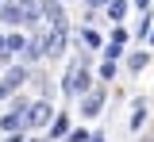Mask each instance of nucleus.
Returning a JSON list of instances; mask_svg holds the SVG:
<instances>
[{
    "label": "nucleus",
    "instance_id": "f257e3e1",
    "mask_svg": "<svg viewBox=\"0 0 154 142\" xmlns=\"http://www.w3.org/2000/svg\"><path fill=\"white\" fill-rule=\"evenodd\" d=\"M46 123H54V111H50V104H46V100H35V104H31V111H27V127H31V131H42Z\"/></svg>",
    "mask_w": 154,
    "mask_h": 142
},
{
    "label": "nucleus",
    "instance_id": "f03ea898",
    "mask_svg": "<svg viewBox=\"0 0 154 142\" xmlns=\"http://www.w3.org/2000/svg\"><path fill=\"white\" fill-rule=\"evenodd\" d=\"M46 58H58L66 50V23H50V35H46Z\"/></svg>",
    "mask_w": 154,
    "mask_h": 142
},
{
    "label": "nucleus",
    "instance_id": "7ed1b4c3",
    "mask_svg": "<svg viewBox=\"0 0 154 142\" xmlns=\"http://www.w3.org/2000/svg\"><path fill=\"white\" fill-rule=\"evenodd\" d=\"M62 88H66V96H73V92H85V88H89V73H85V69H73V73H66Z\"/></svg>",
    "mask_w": 154,
    "mask_h": 142
},
{
    "label": "nucleus",
    "instance_id": "20e7f679",
    "mask_svg": "<svg viewBox=\"0 0 154 142\" xmlns=\"http://www.w3.org/2000/svg\"><path fill=\"white\" fill-rule=\"evenodd\" d=\"M0 19H4V23H23V19H27V8L16 4V0H8V4L0 8Z\"/></svg>",
    "mask_w": 154,
    "mask_h": 142
},
{
    "label": "nucleus",
    "instance_id": "39448f33",
    "mask_svg": "<svg viewBox=\"0 0 154 142\" xmlns=\"http://www.w3.org/2000/svg\"><path fill=\"white\" fill-rule=\"evenodd\" d=\"M69 135V119L66 115H54V123H50V138H66Z\"/></svg>",
    "mask_w": 154,
    "mask_h": 142
},
{
    "label": "nucleus",
    "instance_id": "423d86ee",
    "mask_svg": "<svg viewBox=\"0 0 154 142\" xmlns=\"http://www.w3.org/2000/svg\"><path fill=\"white\" fill-rule=\"evenodd\" d=\"M100 108H104V96H100V92H89V96H85V115H96Z\"/></svg>",
    "mask_w": 154,
    "mask_h": 142
},
{
    "label": "nucleus",
    "instance_id": "0eeeda50",
    "mask_svg": "<svg viewBox=\"0 0 154 142\" xmlns=\"http://www.w3.org/2000/svg\"><path fill=\"white\" fill-rule=\"evenodd\" d=\"M143 123H146V104H135V111H131V131H143Z\"/></svg>",
    "mask_w": 154,
    "mask_h": 142
},
{
    "label": "nucleus",
    "instance_id": "6e6552de",
    "mask_svg": "<svg viewBox=\"0 0 154 142\" xmlns=\"http://www.w3.org/2000/svg\"><path fill=\"white\" fill-rule=\"evenodd\" d=\"M108 16H112L116 23H119L123 16H127V4H123V0H108Z\"/></svg>",
    "mask_w": 154,
    "mask_h": 142
},
{
    "label": "nucleus",
    "instance_id": "1a4fd4ad",
    "mask_svg": "<svg viewBox=\"0 0 154 142\" xmlns=\"http://www.w3.org/2000/svg\"><path fill=\"white\" fill-rule=\"evenodd\" d=\"M23 81H27V69H23V65H16V69L8 73V88H16V84H23Z\"/></svg>",
    "mask_w": 154,
    "mask_h": 142
},
{
    "label": "nucleus",
    "instance_id": "9d476101",
    "mask_svg": "<svg viewBox=\"0 0 154 142\" xmlns=\"http://www.w3.org/2000/svg\"><path fill=\"white\" fill-rule=\"evenodd\" d=\"M81 39H85V46H89V50H96V46H100V35H96V31H89V27H85V31H81Z\"/></svg>",
    "mask_w": 154,
    "mask_h": 142
},
{
    "label": "nucleus",
    "instance_id": "9b49d317",
    "mask_svg": "<svg viewBox=\"0 0 154 142\" xmlns=\"http://www.w3.org/2000/svg\"><path fill=\"white\" fill-rule=\"evenodd\" d=\"M100 77H104V81H112V77H116V58H104V65H100Z\"/></svg>",
    "mask_w": 154,
    "mask_h": 142
},
{
    "label": "nucleus",
    "instance_id": "f8f14e48",
    "mask_svg": "<svg viewBox=\"0 0 154 142\" xmlns=\"http://www.w3.org/2000/svg\"><path fill=\"white\" fill-rule=\"evenodd\" d=\"M146 54H131V58H127V65H131V73H139V69H143V65H146Z\"/></svg>",
    "mask_w": 154,
    "mask_h": 142
},
{
    "label": "nucleus",
    "instance_id": "ddd939ff",
    "mask_svg": "<svg viewBox=\"0 0 154 142\" xmlns=\"http://www.w3.org/2000/svg\"><path fill=\"white\" fill-rule=\"evenodd\" d=\"M23 46H27V42H23V35H19V31H16V35H8V50H12V54H16V50H23Z\"/></svg>",
    "mask_w": 154,
    "mask_h": 142
},
{
    "label": "nucleus",
    "instance_id": "4468645a",
    "mask_svg": "<svg viewBox=\"0 0 154 142\" xmlns=\"http://www.w3.org/2000/svg\"><path fill=\"white\" fill-rule=\"evenodd\" d=\"M66 142H89V131H73V135H66Z\"/></svg>",
    "mask_w": 154,
    "mask_h": 142
},
{
    "label": "nucleus",
    "instance_id": "2eb2a0df",
    "mask_svg": "<svg viewBox=\"0 0 154 142\" xmlns=\"http://www.w3.org/2000/svg\"><path fill=\"white\" fill-rule=\"evenodd\" d=\"M119 54H123V42H112V46H108V54H104V58H119Z\"/></svg>",
    "mask_w": 154,
    "mask_h": 142
},
{
    "label": "nucleus",
    "instance_id": "dca6fc26",
    "mask_svg": "<svg viewBox=\"0 0 154 142\" xmlns=\"http://www.w3.org/2000/svg\"><path fill=\"white\" fill-rule=\"evenodd\" d=\"M4 142H23V131H12V135H8Z\"/></svg>",
    "mask_w": 154,
    "mask_h": 142
},
{
    "label": "nucleus",
    "instance_id": "f3484780",
    "mask_svg": "<svg viewBox=\"0 0 154 142\" xmlns=\"http://www.w3.org/2000/svg\"><path fill=\"white\" fill-rule=\"evenodd\" d=\"M0 50H8V35H0Z\"/></svg>",
    "mask_w": 154,
    "mask_h": 142
},
{
    "label": "nucleus",
    "instance_id": "a211bd4d",
    "mask_svg": "<svg viewBox=\"0 0 154 142\" xmlns=\"http://www.w3.org/2000/svg\"><path fill=\"white\" fill-rule=\"evenodd\" d=\"M146 4H150V0H135V8H146Z\"/></svg>",
    "mask_w": 154,
    "mask_h": 142
},
{
    "label": "nucleus",
    "instance_id": "6ab92c4d",
    "mask_svg": "<svg viewBox=\"0 0 154 142\" xmlns=\"http://www.w3.org/2000/svg\"><path fill=\"white\" fill-rule=\"evenodd\" d=\"M4 96H8V84H0V100H4Z\"/></svg>",
    "mask_w": 154,
    "mask_h": 142
},
{
    "label": "nucleus",
    "instance_id": "aec40b11",
    "mask_svg": "<svg viewBox=\"0 0 154 142\" xmlns=\"http://www.w3.org/2000/svg\"><path fill=\"white\" fill-rule=\"evenodd\" d=\"M89 4H93V8H104V0H89Z\"/></svg>",
    "mask_w": 154,
    "mask_h": 142
},
{
    "label": "nucleus",
    "instance_id": "412c9836",
    "mask_svg": "<svg viewBox=\"0 0 154 142\" xmlns=\"http://www.w3.org/2000/svg\"><path fill=\"white\" fill-rule=\"evenodd\" d=\"M35 142H42V138H35Z\"/></svg>",
    "mask_w": 154,
    "mask_h": 142
}]
</instances>
